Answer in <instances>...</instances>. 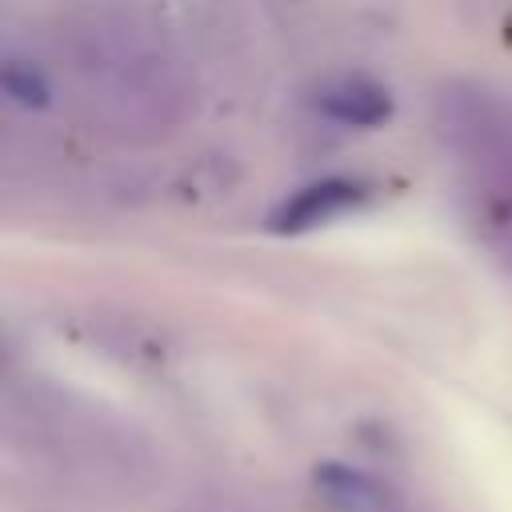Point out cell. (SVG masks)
<instances>
[{
    "label": "cell",
    "mask_w": 512,
    "mask_h": 512,
    "mask_svg": "<svg viewBox=\"0 0 512 512\" xmlns=\"http://www.w3.org/2000/svg\"><path fill=\"white\" fill-rule=\"evenodd\" d=\"M444 136L464 164L472 232L512 264V104L472 88L444 96Z\"/></svg>",
    "instance_id": "6da1fadb"
},
{
    "label": "cell",
    "mask_w": 512,
    "mask_h": 512,
    "mask_svg": "<svg viewBox=\"0 0 512 512\" xmlns=\"http://www.w3.org/2000/svg\"><path fill=\"white\" fill-rule=\"evenodd\" d=\"M96 52L84 60V76L96 100H104L124 124L136 116L164 120L172 104L168 64L156 48L140 40L136 28H96Z\"/></svg>",
    "instance_id": "7a4b0ae2"
},
{
    "label": "cell",
    "mask_w": 512,
    "mask_h": 512,
    "mask_svg": "<svg viewBox=\"0 0 512 512\" xmlns=\"http://www.w3.org/2000/svg\"><path fill=\"white\" fill-rule=\"evenodd\" d=\"M372 196V188L364 180H352V176H328V180H312L304 184L300 192H292L272 216H268V228L272 232H308L316 224H328L352 208H360L364 200Z\"/></svg>",
    "instance_id": "3957f363"
},
{
    "label": "cell",
    "mask_w": 512,
    "mask_h": 512,
    "mask_svg": "<svg viewBox=\"0 0 512 512\" xmlns=\"http://www.w3.org/2000/svg\"><path fill=\"white\" fill-rule=\"evenodd\" d=\"M312 488L328 512H400V500L384 480L340 460L320 464L312 472Z\"/></svg>",
    "instance_id": "277c9868"
},
{
    "label": "cell",
    "mask_w": 512,
    "mask_h": 512,
    "mask_svg": "<svg viewBox=\"0 0 512 512\" xmlns=\"http://www.w3.org/2000/svg\"><path fill=\"white\" fill-rule=\"evenodd\" d=\"M320 112L336 124H352V128H376L392 116V96L388 88L364 80V76H344L336 84H328L320 92Z\"/></svg>",
    "instance_id": "5b68a950"
},
{
    "label": "cell",
    "mask_w": 512,
    "mask_h": 512,
    "mask_svg": "<svg viewBox=\"0 0 512 512\" xmlns=\"http://www.w3.org/2000/svg\"><path fill=\"white\" fill-rule=\"evenodd\" d=\"M0 84H4V96L20 108H44L48 104V80L36 64L28 60H4V72H0Z\"/></svg>",
    "instance_id": "8992f818"
}]
</instances>
